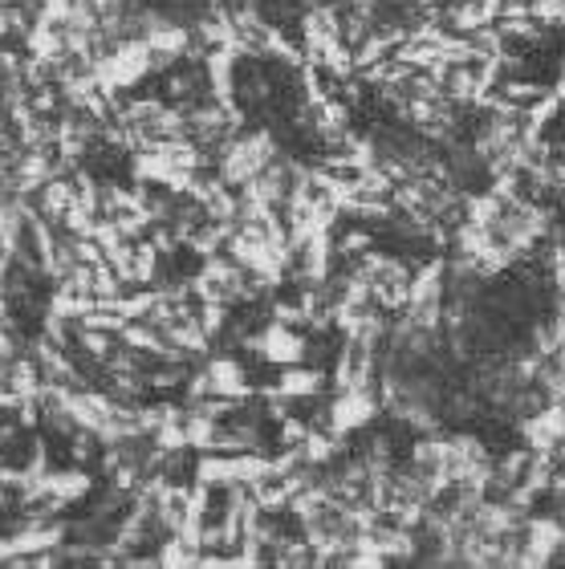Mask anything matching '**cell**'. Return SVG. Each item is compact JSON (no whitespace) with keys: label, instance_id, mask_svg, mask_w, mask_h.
<instances>
[{"label":"cell","instance_id":"3957f363","mask_svg":"<svg viewBox=\"0 0 565 569\" xmlns=\"http://www.w3.org/2000/svg\"><path fill=\"white\" fill-rule=\"evenodd\" d=\"M525 440L533 452H553L565 440V402H553L545 411H533V419H525Z\"/></svg>","mask_w":565,"mask_h":569},{"label":"cell","instance_id":"277c9868","mask_svg":"<svg viewBox=\"0 0 565 569\" xmlns=\"http://www.w3.org/2000/svg\"><path fill=\"white\" fill-rule=\"evenodd\" d=\"M273 390H281L285 399H309V395H321V390H326V371H321V366H309V363L281 366V375H277Z\"/></svg>","mask_w":565,"mask_h":569},{"label":"cell","instance_id":"7a4b0ae2","mask_svg":"<svg viewBox=\"0 0 565 569\" xmlns=\"http://www.w3.org/2000/svg\"><path fill=\"white\" fill-rule=\"evenodd\" d=\"M306 346H309L306 330L285 325V322H277V318H269V325L260 330V354H265V363H269V366L306 363Z\"/></svg>","mask_w":565,"mask_h":569},{"label":"cell","instance_id":"6da1fadb","mask_svg":"<svg viewBox=\"0 0 565 569\" xmlns=\"http://www.w3.org/2000/svg\"><path fill=\"white\" fill-rule=\"evenodd\" d=\"M379 415V399H374L371 387H354V390H338L330 399V431L338 436H350V431H362Z\"/></svg>","mask_w":565,"mask_h":569}]
</instances>
